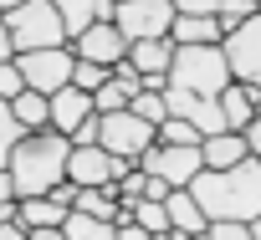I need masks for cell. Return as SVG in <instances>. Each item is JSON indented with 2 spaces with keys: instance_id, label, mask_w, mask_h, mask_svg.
Returning <instances> with one entry per match:
<instances>
[{
  "instance_id": "1",
  "label": "cell",
  "mask_w": 261,
  "mask_h": 240,
  "mask_svg": "<svg viewBox=\"0 0 261 240\" xmlns=\"http://www.w3.org/2000/svg\"><path fill=\"white\" fill-rule=\"evenodd\" d=\"M195 204L205 209V220H256L261 215V159L246 154L230 169H200L190 184Z\"/></svg>"
},
{
  "instance_id": "2",
  "label": "cell",
  "mask_w": 261,
  "mask_h": 240,
  "mask_svg": "<svg viewBox=\"0 0 261 240\" xmlns=\"http://www.w3.org/2000/svg\"><path fill=\"white\" fill-rule=\"evenodd\" d=\"M67 154H72V138L57 133V128L21 133L16 148H11V159H6V169L16 179V199L21 194H46L51 184H62L67 179Z\"/></svg>"
},
{
  "instance_id": "3",
  "label": "cell",
  "mask_w": 261,
  "mask_h": 240,
  "mask_svg": "<svg viewBox=\"0 0 261 240\" xmlns=\"http://www.w3.org/2000/svg\"><path fill=\"white\" fill-rule=\"evenodd\" d=\"M169 82H174V87H190V92H200V97H220V87L230 82V67H225V51H220V41L174 46Z\"/></svg>"
},
{
  "instance_id": "4",
  "label": "cell",
  "mask_w": 261,
  "mask_h": 240,
  "mask_svg": "<svg viewBox=\"0 0 261 240\" xmlns=\"http://www.w3.org/2000/svg\"><path fill=\"white\" fill-rule=\"evenodd\" d=\"M0 21H6V31H11V46H16V51H36V46H62V41H67L62 11L51 6V0H21V6L0 11Z\"/></svg>"
},
{
  "instance_id": "5",
  "label": "cell",
  "mask_w": 261,
  "mask_h": 240,
  "mask_svg": "<svg viewBox=\"0 0 261 240\" xmlns=\"http://www.w3.org/2000/svg\"><path fill=\"white\" fill-rule=\"evenodd\" d=\"M97 143L118 159H139L149 143H154V123L139 117L134 107H113V112H97Z\"/></svg>"
},
{
  "instance_id": "6",
  "label": "cell",
  "mask_w": 261,
  "mask_h": 240,
  "mask_svg": "<svg viewBox=\"0 0 261 240\" xmlns=\"http://www.w3.org/2000/svg\"><path fill=\"white\" fill-rule=\"evenodd\" d=\"M220 51H225V67H230L236 82L261 87V11H251L246 21H236L220 36Z\"/></svg>"
},
{
  "instance_id": "7",
  "label": "cell",
  "mask_w": 261,
  "mask_h": 240,
  "mask_svg": "<svg viewBox=\"0 0 261 240\" xmlns=\"http://www.w3.org/2000/svg\"><path fill=\"white\" fill-rule=\"evenodd\" d=\"M72 46L62 41V46H36V51H16V72H21V82L26 87H36V92H57V87H67L72 82Z\"/></svg>"
},
{
  "instance_id": "8",
  "label": "cell",
  "mask_w": 261,
  "mask_h": 240,
  "mask_svg": "<svg viewBox=\"0 0 261 240\" xmlns=\"http://www.w3.org/2000/svg\"><path fill=\"white\" fill-rule=\"evenodd\" d=\"M134 164H139L144 174H159L169 189L190 184V179L205 169V164H200V143H159V138H154V143H149Z\"/></svg>"
},
{
  "instance_id": "9",
  "label": "cell",
  "mask_w": 261,
  "mask_h": 240,
  "mask_svg": "<svg viewBox=\"0 0 261 240\" xmlns=\"http://www.w3.org/2000/svg\"><path fill=\"white\" fill-rule=\"evenodd\" d=\"M128 169H134V159H118V154H108L102 143H72V154H67V179H72L77 189L113 184V179H123Z\"/></svg>"
},
{
  "instance_id": "10",
  "label": "cell",
  "mask_w": 261,
  "mask_h": 240,
  "mask_svg": "<svg viewBox=\"0 0 261 240\" xmlns=\"http://www.w3.org/2000/svg\"><path fill=\"white\" fill-rule=\"evenodd\" d=\"M169 21H174V6H169V0H118V6H113V26H118L128 41L169 36Z\"/></svg>"
},
{
  "instance_id": "11",
  "label": "cell",
  "mask_w": 261,
  "mask_h": 240,
  "mask_svg": "<svg viewBox=\"0 0 261 240\" xmlns=\"http://www.w3.org/2000/svg\"><path fill=\"white\" fill-rule=\"evenodd\" d=\"M72 56H87V62L113 67L118 56H128V36H123L113 21H92V26H82V31L72 36Z\"/></svg>"
},
{
  "instance_id": "12",
  "label": "cell",
  "mask_w": 261,
  "mask_h": 240,
  "mask_svg": "<svg viewBox=\"0 0 261 240\" xmlns=\"http://www.w3.org/2000/svg\"><path fill=\"white\" fill-rule=\"evenodd\" d=\"M46 102H51V123H46V128H57V133H72L82 117H92V112H97V107H92V92H82V87H72V82H67V87H57Z\"/></svg>"
},
{
  "instance_id": "13",
  "label": "cell",
  "mask_w": 261,
  "mask_h": 240,
  "mask_svg": "<svg viewBox=\"0 0 261 240\" xmlns=\"http://www.w3.org/2000/svg\"><path fill=\"white\" fill-rule=\"evenodd\" d=\"M164 209H169V240H185V235H205V209L195 204V194L179 184L164 194Z\"/></svg>"
},
{
  "instance_id": "14",
  "label": "cell",
  "mask_w": 261,
  "mask_h": 240,
  "mask_svg": "<svg viewBox=\"0 0 261 240\" xmlns=\"http://www.w3.org/2000/svg\"><path fill=\"white\" fill-rule=\"evenodd\" d=\"M251 148H246V138H241V128H220V133H205L200 138V164L205 169H230L236 159H246Z\"/></svg>"
},
{
  "instance_id": "15",
  "label": "cell",
  "mask_w": 261,
  "mask_h": 240,
  "mask_svg": "<svg viewBox=\"0 0 261 240\" xmlns=\"http://www.w3.org/2000/svg\"><path fill=\"white\" fill-rule=\"evenodd\" d=\"M220 36H225L220 16H185V11H174V21H169V41L174 46H200V41H220Z\"/></svg>"
},
{
  "instance_id": "16",
  "label": "cell",
  "mask_w": 261,
  "mask_h": 240,
  "mask_svg": "<svg viewBox=\"0 0 261 240\" xmlns=\"http://www.w3.org/2000/svg\"><path fill=\"white\" fill-rule=\"evenodd\" d=\"M51 6L62 11V26H67V41H72L82 26H92V21H113V6H118V0H51Z\"/></svg>"
},
{
  "instance_id": "17",
  "label": "cell",
  "mask_w": 261,
  "mask_h": 240,
  "mask_svg": "<svg viewBox=\"0 0 261 240\" xmlns=\"http://www.w3.org/2000/svg\"><path fill=\"white\" fill-rule=\"evenodd\" d=\"M62 215H67V204H57L51 194H21L16 199V220L26 230H41V225H57L62 230Z\"/></svg>"
},
{
  "instance_id": "18",
  "label": "cell",
  "mask_w": 261,
  "mask_h": 240,
  "mask_svg": "<svg viewBox=\"0 0 261 240\" xmlns=\"http://www.w3.org/2000/svg\"><path fill=\"white\" fill-rule=\"evenodd\" d=\"M128 62H134L139 72H169V62H174V41H169V36L128 41Z\"/></svg>"
},
{
  "instance_id": "19",
  "label": "cell",
  "mask_w": 261,
  "mask_h": 240,
  "mask_svg": "<svg viewBox=\"0 0 261 240\" xmlns=\"http://www.w3.org/2000/svg\"><path fill=\"white\" fill-rule=\"evenodd\" d=\"M11 112H16V123H21L26 133L51 123V102H46V92H36V87H21V92L11 97Z\"/></svg>"
},
{
  "instance_id": "20",
  "label": "cell",
  "mask_w": 261,
  "mask_h": 240,
  "mask_svg": "<svg viewBox=\"0 0 261 240\" xmlns=\"http://www.w3.org/2000/svg\"><path fill=\"white\" fill-rule=\"evenodd\" d=\"M62 240H113V220H97V215L72 204L62 215Z\"/></svg>"
},
{
  "instance_id": "21",
  "label": "cell",
  "mask_w": 261,
  "mask_h": 240,
  "mask_svg": "<svg viewBox=\"0 0 261 240\" xmlns=\"http://www.w3.org/2000/svg\"><path fill=\"white\" fill-rule=\"evenodd\" d=\"M220 112H225V128H241V123H246V117L256 112V107H251V87L230 77V82L220 87Z\"/></svg>"
},
{
  "instance_id": "22",
  "label": "cell",
  "mask_w": 261,
  "mask_h": 240,
  "mask_svg": "<svg viewBox=\"0 0 261 240\" xmlns=\"http://www.w3.org/2000/svg\"><path fill=\"white\" fill-rule=\"evenodd\" d=\"M123 204L134 209V220L144 225V235H164V240H169V209H164V199L139 194V199H123Z\"/></svg>"
},
{
  "instance_id": "23",
  "label": "cell",
  "mask_w": 261,
  "mask_h": 240,
  "mask_svg": "<svg viewBox=\"0 0 261 240\" xmlns=\"http://www.w3.org/2000/svg\"><path fill=\"white\" fill-rule=\"evenodd\" d=\"M128 107H134L139 117H149V123L159 128L164 123V117H169V107H164V92H149V87H139L134 97H128Z\"/></svg>"
},
{
  "instance_id": "24",
  "label": "cell",
  "mask_w": 261,
  "mask_h": 240,
  "mask_svg": "<svg viewBox=\"0 0 261 240\" xmlns=\"http://www.w3.org/2000/svg\"><path fill=\"white\" fill-rule=\"evenodd\" d=\"M154 138H159V143H200L205 133H200L195 123H185V117H174V112H169V117H164V123L154 128Z\"/></svg>"
},
{
  "instance_id": "25",
  "label": "cell",
  "mask_w": 261,
  "mask_h": 240,
  "mask_svg": "<svg viewBox=\"0 0 261 240\" xmlns=\"http://www.w3.org/2000/svg\"><path fill=\"white\" fill-rule=\"evenodd\" d=\"M128 97H134V92H128V87H123V82H118L113 72H108V82H102V87H92V107H97V112L128 107Z\"/></svg>"
},
{
  "instance_id": "26",
  "label": "cell",
  "mask_w": 261,
  "mask_h": 240,
  "mask_svg": "<svg viewBox=\"0 0 261 240\" xmlns=\"http://www.w3.org/2000/svg\"><path fill=\"white\" fill-rule=\"evenodd\" d=\"M26 128L16 123V112H11V102L0 97V169H6V159H11V148H16V138H21Z\"/></svg>"
},
{
  "instance_id": "27",
  "label": "cell",
  "mask_w": 261,
  "mask_h": 240,
  "mask_svg": "<svg viewBox=\"0 0 261 240\" xmlns=\"http://www.w3.org/2000/svg\"><path fill=\"white\" fill-rule=\"evenodd\" d=\"M102 82H108V67H102V62H87V56L72 62V87L92 92V87H102Z\"/></svg>"
},
{
  "instance_id": "28",
  "label": "cell",
  "mask_w": 261,
  "mask_h": 240,
  "mask_svg": "<svg viewBox=\"0 0 261 240\" xmlns=\"http://www.w3.org/2000/svg\"><path fill=\"white\" fill-rule=\"evenodd\" d=\"M205 235L210 240H251L246 220H205Z\"/></svg>"
},
{
  "instance_id": "29",
  "label": "cell",
  "mask_w": 261,
  "mask_h": 240,
  "mask_svg": "<svg viewBox=\"0 0 261 240\" xmlns=\"http://www.w3.org/2000/svg\"><path fill=\"white\" fill-rule=\"evenodd\" d=\"M251 11H261L256 0H220V11H215V16H220V26L230 31V26H236V21H246Z\"/></svg>"
},
{
  "instance_id": "30",
  "label": "cell",
  "mask_w": 261,
  "mask_h": 240,
  "mask_svg": "<svg viewBox=\"0 0 261 240\" xmlns=\"http://www.w3.org/2000/svg\"><path fill=\"white\" fill-rule=\"evenodd\" d=\"M21 87H26V82H21V72H16V56H11V62H0V97L11 102Z\"/></svg>"
},
{
  "instance_id": "31",
  "label": "cell",
  "mask_w": 261,
  "mask_h": 240,
  "mask_svg": "<svg viewBox=\"0 0 261 240\" xmlns=\"http://www.w3.org/2000/svg\"><path fill=\"white\" fill-rule=\"evenodd\" d=\"M174 11H185V16H215L220 11V0H169Z\"/></svg>"
},
{
  "instance_id": "32",
  "label": "cell",
  "mask_w": 261,
  "mask_h": 240,
  "mask_svg": "<svg viewBox=\"0 0 261 240\" xmlns=\"http://www.w3.org/2000/svg\"><path fill=\"white\" fill-rule=\"evenodd\" d=\"M241 138H246V148H251V154H261V112H251L246 123H241Z\"/></svg>"
},
{
  "instance_id": "33",
  "label": "cell",
  "mask_w": 261,
  "mask_h": 240,
  "mask_svg": "<svg viewBox=\"0 0 261 240\" xmlns=\"http://www.w3.org/2000/svg\"><path fill=\"white\" fill-rule=\"evenodd\" d=\"M67 138H72V143H97V112H92V117H82V123H77Z\"/></svg>"
},
{
  "instance_id": "34",
  "label": "cell",
  "mask_w": 261,
  "mask_h": 240,
  "mask_svg": "<svg viewBox=\"0 0 261 240\" xmlns=\"http://www.w3.org/2000/svg\"><path fill=\"white\" fill-rule=\"evenodd\" d=\"M144 194H149V199H164V194H169V184H164L159 174H144Z\"/></svg>"
},
{
  "instance_id": "35",
  "label": "cell",
  "mask_w": 261,
  "mask_h": 240,
  "mask_svg": "<svg viewBox=\"0 0 261 240\" xmlns=\"http://www.w3.org/2000/svg\"><path fill=\"white\" fill-rule=\"evenodd\" d=\"M16 56V46H11V31H6V21H0V62H11Z\"/></svg>"
},
{
  "instance_id": "36",
  "label": "cell",
  "mask_w": 261,
  "mask_h": 240,
  "mask_svg": "<svg viewBox=\"0 0 261 240\" xmlns=\"http://www.w3.org/2000/svg\"><path fill=\"white\" fill-rule=\"evenodd\" d=\"M0 199H16V179H11V169H0Z\"/></svg>"
},
{
  "instance_id": "37",
  "label": "cell",
  "mask_w": 261,
  "mask_h": 240,
  "mask_svg": "<svg viewBox=\"0 0 261 240\" xmlns=\"http://www.w3.org/2000/svg\"><path fill=\"white\" fill-rule=\"evenodd\" d=\"M11 215H16V199H0V225H6Z\"/></svg>"
},
{
  "instance_id": "38",
  "label": "cell",
  "mask_w": 261,
  "mask_h": 240,
  "mask_svg": "<svg viewBox=\"0 0 261 240\" xmlns=\"http://www.w3.org/2000/svg\"><path fill=\"white\" fill-rule=\"evenodd\" d=\"M246 230H251V240H261V215H256V220H251Z\"/></svg>"
},
{
  "instance_id": "39",
  "label": "cell",
  "mask_w": 261,
  "mask_h": 240,
  "mask_svg": "<svg viewBox=\"0 0 261 240\" xmlns=\"http://www.w3.org/2000/svg\"><path fill=\"white\" fill-rule=\"evenodd\" d=\"M11 6H21V0H0V11H11Z\"/></svg>"
},
{
  "instance_id": "40",
  "label": "cell",
  "mask_w": 261,
  "mask_h": 240,
  "mask_svg": "<svg viewBox=\"0 0 261 240\" xmlns=\"http://www.w3.org/2000/svg\"><path fill=\"white\" fill-rule=\"evenodd\" d=\"M256 6H261V0H256Z\"/></svg>"
},
{
  "instance_id": "41",
  "label": "cell",
  "mask_w": 261,
  "mask_h": 240,
  "mask_svg": "<svg viewBox=\"0 0 261 240\" xmlns=\"http://www.w3.org/2000/svg\"><path fill=\"white\" fill-rule=\"evenodd\" d=\"M256 159H261V154H256Z\"/></svg>"
}]
</instances>
